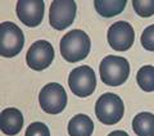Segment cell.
I'll list each match as a JSON object with an SVG mask.
<instances>
[{
	"label": "cell",
	"mask_w": 154,
	"mask_h": 136,
	"mask_svg": "<svg viewBox=\"0 0 154 136\" xmlns=\"http://www.w3.org/2000/svg\"><path fill=\"white\" fill-rule=\"evenodd\" d=\"M77 5L73 0H54L49 9V22L55 30H64L75 21Z\"/></svg>",
	"instance_id": "cell-7"
},
{
	"label": "cell",
	"mask_w": 154,
	"mask_h": 136,
	"mask_svg": "<svg viewBox=\"0 0 154 136\" xmlns=\"http://www.w3.org/2000/svg\"><path fill=\"white\" fill-rule=\"evenodd\" d=\"M125 113L122 99L113 93H105L96 100L95 116L104 125H116Z\"/></svg>",
	"instance_id": "cell-3"
},
{
	"label": "cell",
	"mask_w": 154,
	"mask_h": 136,
	"mask_svg": "<svg viewBox=\"0 0 154 136\" xmlns=\"http://www.w3.org/2000/svg\"><path fill=\"white\" fill-rule=\"evenodd\" d=\"M136 81L141 90L146 93L154 91V67L143 66L136 75Z\"/></svg>",
	"instance_id": "cell-15"
},
{
	"label": "cell",
	"mask_w": 154,
	"mask_h": 136,
	"mask_svg": "<svg viewBox=\"0 0 154 136\" xmlns=\"http://www.w3.org/2000/svg\"><path fill=\"white\" fill-rule=\"evenodd\" d=\"M67 101H68V96H67L64 87L57 82L46 84L38 94L40 107L42 110L49 114L62 113L67 107Z\"/></svg>",
	"instance_id": "cell-4"
},
{
	"label": "cell",
	"mask_w": 154,
	"mask_h": 136,
	"mask_svg": "<svg viewBox=\"0 0 154 136\" xmlns=\"http://www.w3.org/2000/svg\"><path fill=\"white\" fill-rule=\"evenodd\" d=\"M141 45L144 46V49L154 51V25L146 27L141 33Z\"/></svg>",
	"instance_id": "cell-18"
},
{
	"label": "cell",
	"mask_w": 154,
	"mask_h": 136,
	"mask_svg": "<svg viewBox=\"0 0 154 136\" xmlns=\"http://www.w3.org/2000/svg\"><path fill=\"white\" fill-rule=\"evenodd\" d=\"M23 127V114L17 108H5L0 114V128L8 136L17 135Z\"/></svg>",
	"instance_id": "cell-11"
},
{
	"label": "cell",
	"mask_w": 154,
	"mask_h": 136,
	"mask_svg": "<svg viewBox=\"0 0 154 136\" xmlns=\"http://www.w3.org/2000/svg\"><path fill=\"white\" fill-rule=\"evenodd\" d=\"M60 54L67 62L76 63L85 59L90 53L91 41L82 30H72L60 40Z\"/></svg>",
	"instance_id": "cell-1"
},
{
	"label": "cell",
	"mask_w": 154,
	"mask_h": 136,
	"mask_svg": "<svg viewBox=\"0 0 154 136\" xmlns=\"http://www.w3.org/2000/svg\"><path fill=\"white\" fill-rule=\"evenodd\" d=\"M100 79L108 86H119L127 81L130 76L128 60L123 57L108 55L100 62Z\"/></svg>",
	"instance_id": "cell-2"
},
{
	"label": "cell",
	"mask_w": 154,
	"mask_h": 136,
	"mask_svg": "<svg viewBox=\"0 0 154 136\" xmlns=\"http://www.w3.org/2000/svg\"><path fill=\"white\" fill-rule=\"evenodd\" d=\"M54 59V49L46 40H37L30 46L26 55L27 66L33 71H42L48 68Z\"/></svg>",
	"instance_id": "cell-9"
},
{
	"label": "cell",
	"mask_w": 154,
	"mask_h": 136,
	"mask_svg": "<svg viewBox=\"0 0 154 136\" xmlns=\"http://www.w3.org/2000/svg\"><path fill=\"white\" fill-rule=\"evenodd\" d=\"M17 17L27 27H36L42 22L45 3L42 0H19L17 2Z\"/></svg>",
	"instance_id": "cell-10"
},
{
	"label": "cell",
	"mask_w": 154,
	"mask_h": 136,
	"mask_svg": "<svg viewBox=\"0 0 154 136\" xmlns=\"http://www.w3.org/2000/svg\"><path fill=\"white\" fill-rule=\"evenodd\" d=\"M25 136H50V131L45 123L33 122L26 128Z\"/></svg>",
	"instance_id": "cell-17"
},
{
	"label": "cell",
	"mask_w": 154,
	"mask_h": 136,
	"mask_svg": "<svg viewBox=\"0 0 154 136\" xmlns=\"http://www.w3.org/2000/svg\"><path fill=\"white\" fill-rule=\"evenodd\" d=\"M127 2L126 0H95V9L102 17L110 18L122 13Z\"/></svg>",
	"instance_id": "cell-14"
},
{
	"label": "cell",
	"mask_w": 154,
	"mask_h": 136,
	"mask_svg": "<svg viewBox=\"0 0 154 136\" xmlns=\"http://www.w3.org/2000/svg\"><path fill=\"white\" fill-rule=\"evenodd\" d=\"M68 86L72 93L79 98L90 96L96 87V77L94 70L88 66H81L72 70L68 76Z\"/></svg>",
	"instance_id": "cell-6"
},
{
	"label": "cell",
	"mask_w": 154,
	"mask_h": 136,
	"mask_svg": "<svg viewBox=\"0 0 154 136\" xmlns=\"http://www.w3.org/2000/svg\"><path fill=\"white\" fill-rule=\"evenodd\" d=\"M134 132L137 136H154V114L141 112L132 119Z\"/></svg>",
	"instance_id": "cell-13"
},
{
	"label": "cell",
	"mask_w": 154,
	"mask_h": 136,
	"mask_svg": "<svg viewBox=\"0 0 154 136\" xmlns=\"http://www.w3.org/2000/svg\"><path fill=\"white\" fill-rule=\"evenodd\" d=\"M108 44L117 51H126L132 46L135 40V31L126 21H118L108 28Z\"/></svg>",
	"instance_id": "cell-8"
},
{
	"label": "cell",
	"mask_w": 154,
	"mask_h": 136,
	"mask_svg": "<svg viewBox=\"0 0 154 136\" xmlns=\"http://www.w3.org/2000/svg\"><path fill=\"white\" fill-rule=\"evenodd\" d=\"M67 128L69 136H91L94 131V122L89 116L77 114L71 118Z\"/></svg>",
	"instance_id": "cell-12"
},
{
	"label": "cell",
	"mask_w": 154,
	"mask_h": 136,
	"mask_svg": "<svg viewBox=\"0 0 154 136\" xmlns=\"http://www.w3.org/2000/svg\"><path fill=\"white\" fill-rule=\"evenodd\" d=\"M132 7L140 17L148 18L154 14V0H134Z\"/></svg>",
	"instance_id": "cell-16"
},
{
	"label": "cell",
	"mask_w": 154,
	"mask_h": 136,
	"mask_svg": "<svg viewBox=\"0 0 154 136\" xmlns=\"http://www.w3.org/2000/svg\"><path fill=\"white\" fill-rule=\"evenodd\" d=\"M25 44L22 30L13 22L0 25V54L4 58H12L19 54Z\"/></svg>",
	"instance_id": "cell-5"
},
{
	"label": "cell",
	"mask_w": 154,
	"mask_h": 136,
	"mask_svg": "<svg viewBox=\"0 0 154 136\" xmlns=\"http://www.w3.org/2000/svg\"><path fill=\"white\" fill-rule=\"evenodd\" d=\"M108 136H128V134L126 131H122V130H116V131H112Z\"/></svg>",
	"instance_id": "cell-19"
}]
</instances>
